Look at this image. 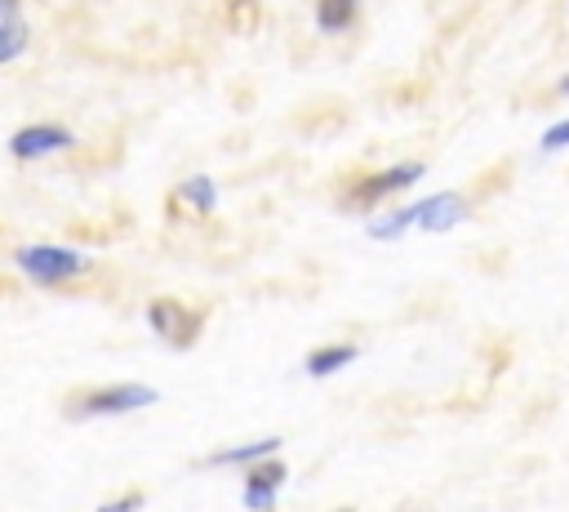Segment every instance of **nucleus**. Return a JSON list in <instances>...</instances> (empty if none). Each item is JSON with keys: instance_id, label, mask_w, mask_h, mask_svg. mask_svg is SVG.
Wrapping results in <instances>:
<instances>
[{"instance_id": "16", "label": "nucleus", "mask_w": 569, "mask_h": 512, "mask_svg": "<svg viewBox=\"0 0 569 512\" xmlns=\"http://www.w3.org/2000/svg\"><path fill=\"white\" fill-rule=\"evenodd\" d=\"M556 93H560V98H569V71H565V76L556 80Z\"/></svg>"}, {"instance_id": "10", "label": "nucleus", "mask_w": 569, "mask_h": 512, "mask_svg": "<svg viewBox=\"0 0 569 512\" xmlns=\"http://www.w3.org/2000/svg\"><path fill=\"white\" fill-rule=\"evenodd\" d=\"M280 436H253V441H240V445H227V450H213L209 454V467H249L267 454H280Z\"/></svg>"}, {"instance_id": "1", "label": "nucleus", "mask_w": 569, "mask_h": 512, "mask_svg": "<svg viewBox=\"0 0 569 512\" xmlns=\"http://www.w3.org/2000/svg\"><path fill=\"white\" fill-rule=\"evenodd\" d=\"M422 174H427V160H396V165H387V169H369V174L351 178V187L342 191V209L373 214V209H382L391 196L418 187Z\"/></svg>"}, {"instance_id": "14", "label": "nucleus", "mask_w": 569, "mask_h": 512, "mask_svg": "<svg viewBox=\"0 0 569 512\" xmlns=\"http://www.w3.org/2000/svg\"><path fill=\"white\" fill-rule=\"evenodd\" d=\"M538 151H542V156H560V151H569V116L542 129V138H538Z\"/></svg>"}, {"instance_id": "8", "label": "nucleus", "mask_w": 569, "mask_h": 512, "mask_svg": "<svg viewBox=\"0 0 569 512\" xmlns=\"http://www.w3.org/2000/svg\"><path fill=\"white\" fill-rule=\"evenodd\" d=\"M413 227H418V200H409V205H382V209H373V214H369L365 236H369V240H378V245H387V240L409 236Z\"/></svg>"}, {"instance_id": "13", "label": "nucleus", "mask_w": 569, "mask_h": 512, "mask_svg": "<svg viewBox=\"0 0 569 512\" xmlns=\"http://www.w3.org/2000/svg\"><path fill=\"white\" fill-rule=\"evenodd\" d=\"M27 45H31V27H27L22 9L4 13V18H0V67L18 62V58L27 53Z\"/></svg>"}, {"instance_id": "5", "label": "nucleus", "mask_w": 569, "mask_h": 512, "mask_svg": "<svg viewBox=\"0 0 569 512\" xmlns=\"http://www.w3.org/2000/svg\"><path fill=\"white\" fill-rule=\"evenodd\" d=\"M147 325H151V334L164 338L169 347H191V343L200 338V329H204V316L191 312V307L178 303V298H151V303H147Z\"/></svg>"}, {"instance_id": "11", "label": "nucleus", "mask_w": 569, "mask_h": 512, "mask_svg": "<svg viewBox=\"0 0 569 512\" xmlns=\"http://www.w3.org/2000/svg\"><path fill=\"white\" fill-rule=\"evenodd\" d=\"M173 200H182L191 214H213L218 209V183L209 174H187L178 187H173Z\"/></svg>"}, {"instance_id": "18", "label": "nucleus", "mask_w": 569, "mask_h": 512, "mask_svg": "<svg viewBox=\"0 0 569 512\" xmlns=\"http://www.w3.org/2000/svg\"><path fill=\"white\" fill-rule=\"evenodd\" d=\"M333 512H356V508H333Z\"/></svg>"}, {"instance_id": "15", "label": "nucleus", "mask_w": 569, "mask_h": 512, "mask_svg": "<svg viewBox=\"0 0 569 512\" xmlns=\"http://www.w3.org/2000/svg\"><path fill=\"white\" fill-rule=\"evenodd\" d=\"M142 490H129V494H116V499H107V503H98L93 512H142Z\"/></svg>"}, {"instance_id": "6", "label": "nucleus", "mask_w": 569, "mask_h": 512, "mask_svg": "<svg viewBox=\"0 0 569 512\" xmlns=\"http://www.w3.org/2000/svg\"><path fill=\"white\" fill-rule=\"evenodd\" d=\"M76 147V134L67 125H53V120H36V125H22L13 138H9V156L18 160H44V156H58Z\"/></svg>"}, {"instance_id": "17", "label": "nucleus", "mask_w": 569, "mask_h": 512, "mask_svg": "<svg viewBox=\"0 0 569 512\" xmlns=\"http://www.w3.org/2000/svg\"><path fill=\"white\" fill-rule=\"evenodd\" d=\"M13 9H18V0H0V18H4V13H13Z\"/></svg>"}, {"instance_id": "12", "label": "nucleus", "mask_w": 569, "mask_h": 512, "mask_svg": "<svg viewBox=\"0 0 569 512\" xmlns=\"http://www.w3.org/2000/svg\"><path fill=\"white\" fill-rule=\"evenodd\" d=\"M316 27L325 31V36H342V31H351L356 27V18H360V0H316Z\"/></svg>"}, {"instance_id": "3", "label": "nucleus", "mask_w": 569, "mask_h": 512, "mask_svg": "<svg viewBox=\"0 0 569 512\" xmlns=\"http://www.w3.org/2000/svg\"><path fill=\"white\" fill-rule=\"evenodd\" d=\"M18 272L31 280V285H67L76 276L89 272V254L84 249H71V245H53V240H36V245H22L13 254Z\"/></svg>"}, {"instance_id": "2", "label": "nucleus", "mask_w": 569, "mask_h": 512, "mask_svg": "<svg viewBox=\"0 0 569 512\" xmlns=\"http://www.w3.org/2000/svg\"><path fill=\"white\" fill-rule=\"evenodd\" d=\"M156 401H160V392L147 387V383H102V387H89V392L71 396L67 419H124V414L151 410Z\"/></svg>"}, {"instance_id": "7", "label": "nucleus", "mask_w": 569, "mask_h": 512, "mask_svg": "<svg viewBox=\"0 0 569 512\" xmlns=\"http://www.w3.org/2000/svg\"><path fill=\"white\" fill-rule=\"evenodd\" d=\"M471 214L467 196L462 191H431L418 200V227L413 232H427V236H445L453 227H462Z\"/></svg>"}, {"instance_id": "9", "label": "nucleus", "mask_w": 569, "mask_h": 512, "mask_svg": "<svg viewBox=\"0 0 569 512\" xmlns=\"http://www.w3.org/2000/svg\"><path fill=\"white\" fill-rule=\"evenodd\" d=\"M360 361V347L356 343H325V347H311L302 356V374L307 378H333L342 370H351Z\"/></svg>"}, {"instance_id": "4", "label": "nucleus", "mask_w": 569, "mask_h": 512, "mask_svg": "<svg viewBox=\"0 0 569 512\" xmlns=\"http://www.w3.org/2000/svg\"><path fill=\"white\" fill-rule=\"evenodd\" d=\"M284 481H289V463L280 454H267V459L249 463L244 467V485H240V508L244 512H276Z\"/></svg>"}]
</instances>
